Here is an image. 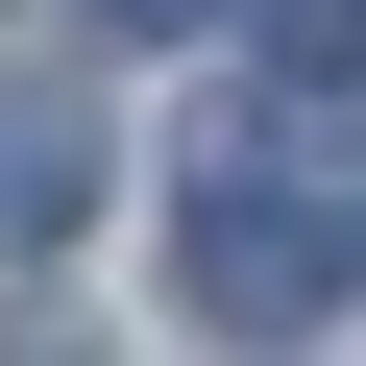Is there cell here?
<instances>
[{"label": "cell", "mask_w": 366, "mask_h": 366, "mask_svg": "<svg viewBox=\"0 0 366 366\" xmlns=\"http://www.w3.org/2000/svg\"><path fill=\"white\" fill-rule=\"evenodd\" d=\"M244 147H269V122H220V196H196V317H244V342H293V317H317L342 269H317V220L269 196Z\"/></svg>", "instance_id": "1"}, {"label": "cell", "mask_w": 366, "mask_h": 366, "mask_svg": "<svg viewBox=\"0 0 366 366\" xmlns=\"http://www.w3.org/2000/svg\"><path fill=\"white\" fill-rule=\"evenodd\" d=\"M98 171H122V147H98L74 74H0V244H74V220H98Z\"/></svg>", "instance_id": "2"}, {"label": "cell", "mask_w": 366, "mask_h": 366, "mask_svg": "<svg viewBox=\"0 0 366 366\" xmlns=\"http://www.w3.org/2000/svg\"><path fill=\"white\" fill-rule=\"evenodd\" d=\"M122 25H220V0H122Z\"/></svg>", "instance_id": "3"}]
</instances>
